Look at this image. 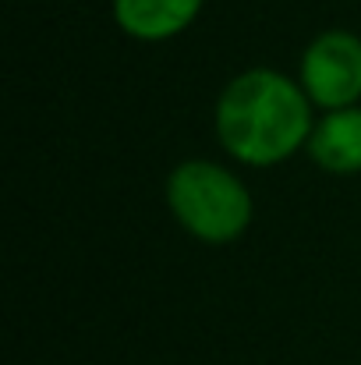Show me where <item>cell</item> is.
<instances>
[{"mask_svg": "<svg viewBox=\"0 0 361 365\" xmlns=\"http://www.w3.org/2000/svg\"><path fill=\"white\" fill-rule=\"evenodd\" d=\"M305 153L323 174H333V178L361 174V103L319 114Z\"/></svg>", "mask_w": 361, "mask_h": 365, "instance_id": "277c9868", "label": "cell"}, {"mask_svg": "<svg viewBox=\"0 0 361 365\" xmlns=\"http://www.w3.org/2000/svg\"><path fill=\"white\" fill-rule=\"evenodd\" d=\"M163 195L181 231L202 245L238 242L255 220V199L248 181L220 160H181L167 174Z\"/></svg>", "mask_w": 361, "mask_h": 365, "instance_id": "7a4b0ae2", "label": "cell"}, {"mask_svg": "<svg viewBox=\"0 0 361 365\" xmlns=\"http://www.w3.org/2000/svg\"><path fill=\"white\" fill-rule=\"evenodd\" d=\"M206 0H114V21L135 43H167L192 29Z\"/></svg>", "mask_w": 361, "mask_h": 365, "instance_id": "5b68a950", "label": "cell"}, {"mask_svg": "<svg viewBox=\"0 0 361 365\" xmlns=\"http://www.w3.org/2000/svg\"><path fill=\"white\" fill-rule=\"evenodd\" d=\"M315 107L301 82L276 68H248L234 75L213 107V131L220 149L251 170L280 167L308 149Z\"/></svg>", "mask_w": 361, "mask_h": 365, "instance_id": "6da1fadb", "label": "cell"}, {"mask_svg": "<svg viewBox=\"0 0 361 365\" xmlns=\"http://www.w3.org/2000/svg\"><path fill=\"white\" fill-rule=\"evenodd\" d=\"M298 82L315 110H344L361 103V36L351 29H323L301 50Z\"/></svg>", "mask_w": 361, "mask_h": 365, "instance_id": "3957f363", "label": "cell"}]
</instances>
